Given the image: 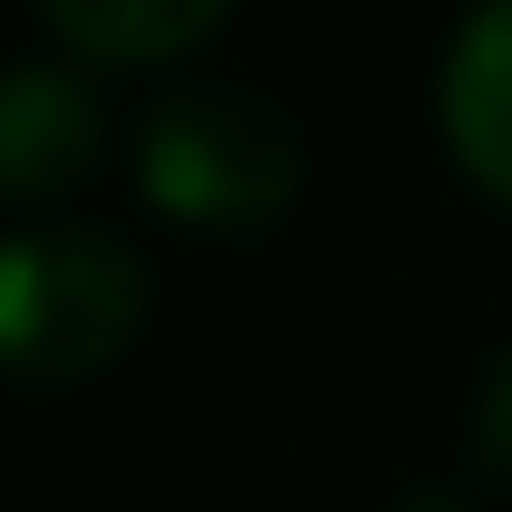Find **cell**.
<instances>
[{
	"instance_id": "cell-1",
	"label": "cell",
	"mask_w": 512,
	"mask_h": 512,
	"mask_svg": "<svg viewBox=\"0 0 512 512\" xmlns=\"http://www.w3.org/2000/svg\"><path fill=\"white\" fill-rule=\"evenodd\" d=\"M306 180V144L279 99L243 81H171L135 126V189L180 234H270Z\"/></svg>"
},
{
	"instance_id": "cell-2",
	"label": "cell",
	"mask_w": 512,
	"mask_h": 512,
	"mask_svg": "<svg viewBox=\"0 0 512 512\" xmlns=\"http://www.w3.org/2000/svg\"><path fill=\"white\" fill-rule=\"evenodd\" d=\"M144 333V261L99 225L0 234V378L81 387Z\"/></svg>"
},
{
	"instance_id": "cell-3",
	"label": "cell",
	"mask_w": 512,
	"mask_h": 512,
	"mask_svg": "<svg viewBox=\"0 0 512 512\" xmlns=\"http://www.w3.org/2000/svg\"><path fill=\"white\" fill-rule=\"evenodd\" d=\"M108 153V99L81 54H36L0 72V198L45 207L72 198Z\"/></svg>"
},
{
	"instance_id": "cell-4",
	"label": "cell",
	"mask_w": 512,
	"mask_h": 512,
	"mask_svg": "<svg viewBox=\"0 0 512 512\" xmlns=\"http://www.w3.org/2000/svg\"><path fill=\"white\" fill-rule=\"evenodd\" d=\"M441 135L459 153V171L512 207V0L468 9V27L441 54Z\"/></svg>"
},
{
	"instance_id": "cell-5",
	"label": "cell",
	"mask_w": 512,
	"mask_h": 512,
	"mask_svg": "<svg viewBox=\"0 0 512 512\" xmlns=\"http://www.w3.org/2000/svg\"><path fill=\"white\" fill-rule=\"evenodd\" d=\"M36 18L90 72H144V63H180L189 45H207L234 18V0H36Z\"/></svg>"
},
{
	"instance_id": "cell-6",
	"label": "cell",
	"mask_w": 512,
	"mask_h": 512,
	"mask_svg": "<svg viewBox=\"0 0 512 512\" xmlns=\"http://www.w3.org/2000/svg\"><path fill=\"white\" fill-rule=\"evenodd\" d=\"M468 468L512 495V342L486 360V378H477V405H468Z\"/></svg>"
}]
</instances>
